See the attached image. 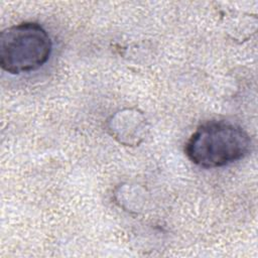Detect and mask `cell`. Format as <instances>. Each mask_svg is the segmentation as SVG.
Here are the masks:
<instances>
[{
  "label": "cell",
  "instance_id": "obj_1",
  "mask_svg": "<svg viewBox=\"0 0 258 258\" xmlns=\"http://www.w3.org/2000/svg\"><path fill=\"white\" fill-rule=\"evenodd\" d=\"M251 138L235 124L209 121L200 125L185 143L187 158L204 168L222 167L246 157L251 151Z\"/></svg>",
  "mask_w": 258,
  "mask_h": 258
},
{
  "label": "cell",
  "instance_id": "obj_2",
  "mask_svg": "<svg viewBox=\"0 0 258 258\" xmlns=\"http://www.w3.org/2000/svg\"><path fill=\"white\" fill-rule=\"evenodd\" d=\"M51 50L50 36L36 22L12 25L0 34V66L12 75L40 69L49 59Z\"/></svg>",
  "mask_w": 258,
  "mask_h": 258
}]
</instances>
